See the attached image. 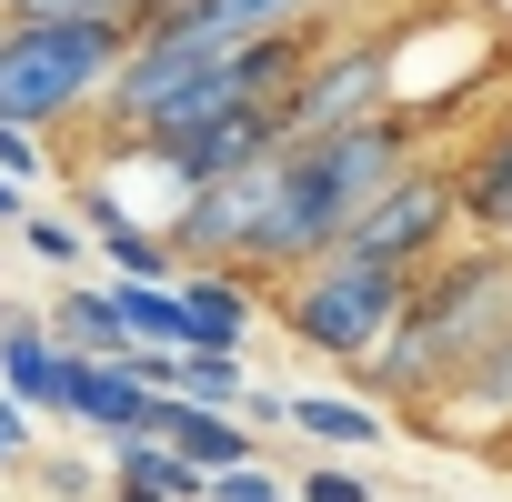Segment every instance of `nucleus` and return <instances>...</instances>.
I'll return each mask as SVG.
<instances>
[{
    "instance_id": "ddd939ff",
    "label": "nucleus",
    "mask_w": 512,
    "mask_h": 502,
    "mask_svg": "<svg viewBox=\"0 0 512 502\" xmlns=\"http://www.w3.org/2000/svg\"><path fill=\"white\" fill-rule=\"evenodd\" d=\"M292 432L312 452H372V442H392V412L372 392H292Z\"/></svg>"
},
{
    "instance_id": "20e7f679",
    "label": "nucleus",
    "mask_w": 512,
    "mask_h": 502,
    "mask_svg": "<svg viewBox=\"0 0 512 502\" xmlns=\"http://www.w3.org/2000/svg\"><path fill=\"white\" fill-rule=\"evenodd\" d=\"M402 31H362V21H332L312 41V61L292 71L282 91V151L292 141H322V131H352L372 111H402Z\"/></svg>"
},
{
    "instance_id": "5701e85b",
    "label": "nucleus",
    "mask_w": 512,
    "mask_h": 502,
    "mask_svg": "<svg viewBox=\"0 0 512 502\" xmlns=\"http://www.w3.org/2000/svg\"><path fill=\"white\" fill-rule=\"evenodd\" d=\"M241 422H251V432H292V392H262V382H251V392H241Z\"/></svg>"
},
{
    "instance_id": "6e6552de",
    "label": "nucleus",
    "mask_w": 512,
    "mask_h": 502,
    "mask_svg": "<svg viewBox=\"0 0 512 502\" xmlns=\"http://www.w3.org/2000/svg\"><path fill=\"white\" fill-rule=\"evenodd\" d=\"M452 191H462V231L512 241V101L452 151Z\"/></svg>"
},
{
    "instance_id": "9d476101",
    "label": "nucleus",
    "mask_w": 512,
    "mask_h": 502,
    "mask_svg": "<svg viewBox=\"0 0 512 502\" xmlns=\"http://www.w3.org/2000/svg\"><path fill=\"white\" fill-rule=\"evenodd\" d=\"M201 492H211V472H201V462H181L161 432L111 442V502H201Z\"/></svg>"
},
{
    "instance_id": "423d86ee",
    "label": "nucleus",
    "mask_w": 512,
    "mask_h": 502,
    "mask_svg": "<svg viewBox=\"0 0 512 502\" xmlns=\"http://www.w3.org/2000/svg\"><path fill=\"white\" fill-rule=\"evenodd\" d=\"M422 442H512V322L432 392L422 412Z\"/></svg>"
},
{
    "instance_id": "f03ea898",
    "label": "nucleus",
    "mask_w": 512,
    "mask_h": 502,
    "mask_svg": "<svg viewBox=\"0 0 512 502\" xmlns=\"http://www.w3.org/2000/svg\"><path fill=\"white\" fill-rule=\"evenodd\" d=\"M131 51V21H31L11 11V41H0V121L21 131H61V121H91L111 71Z\"/></svg>"
},
{
    "instance_id": "cd10ccee",
    "label": "nucleus",
    "mask_w": 512,
    "mask_h": 502,
    "mask_svg": "<svg viewBox=\"0 0 512 502\" xmlns=\"http://www.w3.org/2000/svg\"><path fill=\"white\" fill-rule=\"evenodd\" d=\"M0 312H11V302H0Z\"/></svg>"
},
{
    "instance_id": "dca6fc26",
    "label": "nucleus",
    "mask_w": 512,
    "mask_h": 502,
    "mask_svg": "<svg viewBox=\"0 0 512 502\" xmlns=\"http://www.w3.org/2000/svg\"><path fill=\"white\" fill-rule=\"evenodd\" d=\"M171 392H191V402H221V412H241L251 372H241V352H221V342H191V352H181V382H171Z\"/></svg>"
},
{
    "instance_id": "aec40b11",
    "label": "nucleus",
    "mask_w": 512,
    "mask_h": 502,
    "mask_svg": "<svg viewBox=\"0 0 512 502\" xmlns=\"http://www.w3.org/2000/svg\"><path fill=\"white\" fill-rule=\"evenodd\" d=\"M0 171H11V181H41V171H51L41 131H21V121H0Z\"/></svg>"
},
{
    "instance_id": "b1692460",
    "label": "nucleus",
    "mask_w": 512,
    "mask_h": 502,
    "mask_svg": "<svg viewBox=\"0 0 512 502\" xmlns=\"http://www.w3.org/2000/svg\"><path fill=\"white\" fill-rule=\"evenodd\" d=\"M71 201H81V221H91V231H121V221H131V201H121V191H101V181H91V191H71Z\"/></svg>"
},
{
    "instance_id": "39448f33",
    "label": "nucleus",
    "mask_w": 512,
    "mask_h": 502,
    "mask_svg": "<svg viewBox=\"0 0 512 502\" xmlns=\"http://www.w3.org/2000/svg\"><path fill=\"white\" fill-rule=\"evenodd\" d=\"M352 251H372V262H402V272H422V262H442V251L462 241V191H452V161H402L372 201H362V221L342 231Z\"/></svg>"
},
{
    "instance_id": "a211bd4d",
    "label": "nucleus",
    "mask_w": 512,
    "mask_h": 502,
    "mask_svg": "<svg viewBox=\"0 0 512 502\" xmlns=\"http://www.w3.org/2000/svg\"><path fill=\"white\" fill-rule=\"evenodd\" d=\"M201 502H292V482L262 462V452H251V462H231V472H211V492Z\"/></svg>"
},
{
    "instance_id": "f257e3e1",
    "label": "nucleus",
    "mask_w": 512,
    "mask_h": 502,
    "mask_svg": "<svg viewBox=\"0 0 512 502\" xmlns=\"http://www.w3.org/2000/svg\"><path fill=\"white\" fill-rule=\"evenodd\" d=\"M512 322V241H482V231H462L442 262H422L412 272V302H402V322L352 362V382L382 402V412H432V392L492 342Z\"/></svg>"
},
{
    "instance_id": "4be33fe9",
    "label": "nucleus",
    "mask_w": 512,
    "mask_h": 502,
    "mask_svg": "<svg viewBox=\"0 0 512 502\" xmlns=\"http://www.w3.org/2000/svg\"><path fill=\"white\" fill-rule=\"evenodd\" d=\"M21 452H31V402H21V392H0V472H11Z\"/></svg>"
},
{
    "instance_id": "4468645a",
    "label": "nucleus",
    "mask_w": 512,
    "mask_h": 502,
    "mask_svg": "<svg viewBox=\"0 0 512 502\" xmlns=\"http://www.w3.org/2000/svg\"><path fill=\"white\" fill-rule=\"evenodd\" d=\"M51 342L61 352H101V362H131V322H121V302H111V282H71L51 312Z\"/></svg>"
},
{
    "instance_id": "f3484780",
    "label": "nucleus",
    "mask_w": 512,
    "mask_h": 502,
    "mask_svg": "<svg viewBox=\"0 0 512 502\" xmlns=\"http://www.w3.org/2000/svg\"><path fill=\"white\" fill-rule=\"evenodd\" d=\"M101 251H111V272H121V282H181V251H171V231H141V221H121V231H101Z\"/></svg>"
},
{
    "instance_id": "412c9836",
    "label": "nucleus",
    "mask_w": 512,
    "mask_h": 502,
    "mask_svg": "<svg viewBox=\"0 0 512 502\" xmlns=\"http://www.w3.org/2000/svg\"><path fill=\"white\" fill-rule=\"evenodd\" d=\"M21 241L41 251V262H81V221H31L21 211Z\"/></svg>"
},
{
    "instance_id": "1a4fd4ad",
    "label": "nucleus",
    "mask_w": 512,
    "mask_h": 502,
    "mask_svg": "<svg viewBox=\"0 0 512 502\" xmlns=\"http://www.w3.org/2000/svg\"><path fill=\"white\" fill-rule=\"evenodd\" d=\"M141 432H161L181 462H201V472H231V462H251L262 452V432H251L241 412H221V402H191V392H151V422Z\"/></svg>"
},
{
    "instance_id": "f8f14e48",
    "label": "nucleus",
    "mask_w": 512,
    "mask_h": 502,
    "mask_svg": "<svg viewBox=\"0 0 512 502\" xmlns=\"http://www.w3.org/2000/svg\"><path fill=\"white\" fill-rule=\"evenodd\" d=\"M61 342L41 312H0V392H21L31 412H61Z\"/></svg>"
},
{
    "instance_id": "9b49d317",
    "label": "nucleus",
    "mask_w": 512,
    "mask_h": 502,
    "mask_svg": "<svg viewBox=\"0 0 512 502\" xmlns=\"http://www.w3.org/2000/svg\"><path fill=\"white\" fill-rule=\"evenodd\" d=\"M181 302H191V342H221V352H241V342H251V322H262V282L211 272V262H191V272H181ZM191 342H181V352H191Z\"/></svg>"
},
{
    "instance_id": "a878e982",
    "label": "nucleus",
    "mask_w": 512,
    "mask_h": 502,
    "mask_svg": "<svg viewBox=\"0 0 512 502\" xmlns=\"http://www.w3.org/2000/svg\"><path fill=\"white\" fill-rule=\"evenodd\" d=\"M0 41H11V11H0Z\"/></svg>"
},
{
    "instance_id": "bb28decb",
    "label": "nucleus",
    "mask_w": 512,
    "mask_h": 502,
    "mask_svg": "<svg viewBox=\"0 0 512 502\" xmlns=\"http://www.w3.org/2000/svg\"><path fill=\"white\" fill-rule=\"evenodd\" d=\"M0 11H21V0H0Z\"/></svg>"
},
{
    "instance_id": "393cba45",
    "label": "nucleus",
    "mask_w": 512,
    "mask_h": 502,
    "mask_svg": "<svg viewBox=\"0 0 512 502\" xmlns=\"http://www.w3.org/2000/svg\"><path fill=\"white\" fill-rule=\"evenodd\" d=\"M21 211H31V181H11V171H0V231H21Z\"/></svg>"
},
{
    "instance_id": "6ab92c4d",
    "label": "nucleus",
    "mask_w": 512,
    "mask_h": 502,
    "mask_svg": "<svg viewBox=\"0 0 512 502\" xmlns=\"http://www.w3.org/2000/svg\"><path fill=\"white\" fill-rule=\"evenodd\" d=\"M292 502H372V482H362V472L332 452V462H312V472L292 482Z\"/></svg>"
},
{
    "instance_id": "2eb2a0df",
    "label": "nucleus",
    "mask_w": 512,
    "mask_h": 502,
    "mask_svg": "<svg viewBox=\"0 0 512 502\" xmlns=\"http://www.w3.org/2000/svg\"><path fill=\"white\" fill-rule=\"evenodd\" d=\"M111 302H121L131 342H161V352L191 342V302H181V282H111Z\"/></svg>"
},
{
    "instance_id": "0eeeda50",
    "label": "nucleus",
    "mask_w": 512,
    "mask_h": 502,
    "mask_svg": "<svg viewBox=\"0 0 512 502\" xmlns=\"http://www.w3.org/2000/svg\"><path fill=\"white\" fill-rule=\"evenodd\" d=\"M61 422L71 432H101V442H131L151 422V382L131 362H101V352H71L61 362Z\"/></svg>"
},
{
    "instance_id": "7ed1b4c3",
    "label": "nucleus",
    "mask_w": 512,
    "mask_h": 502,
    "mask_svg": "<svg viewBox=\"0 0 512 502\" xmlns=\"http://www.w3.org/2000/svg\"><path fill=\"white\" fill-rule=\"evenodd\" d=\"M402 302H412V272H402V262H372V251H352V241L312 251L302 272H282V282L262 292V312H272L302 352H322V362H342V372L402 322Z\"/></svg>"
}]
</instances>
